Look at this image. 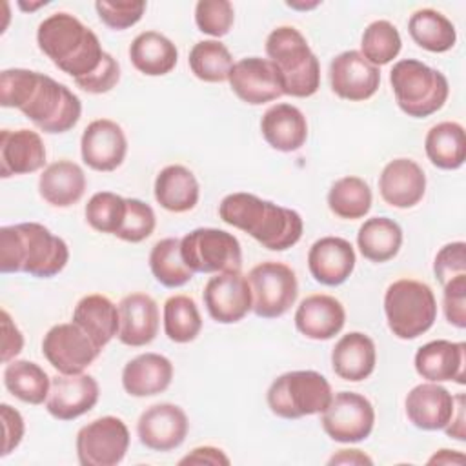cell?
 I'll use <instances>...</instances> for the list:
<instances>
[{
    "label": "cell",
    "mask_w": 466,
    "mask_h": 466,
    "mask_svg": "<svg viewBox=\"0 0 466 466\" xmlns=\"http://www.w3.org/2000/svg\"><path fill=\"white\" fill-rule=\"evenodd\" d=\"M129 58L135 69L142 75L162 76L175 69L178 51L166 35L158 31H144L133 38Z\"/></svg>",
    "instance_id": "cell-33"
},
{
    "label": "cell",
    "mask_w": 466,
    "mask_h": 466,
    "mask_svg": "<svg viewBox=\"0 0 466 466\" xmlns=\"http://www.w3.org/2000/svg\"><path fill=\"white\" fill-rule=\"evenodd\" d=\"M424 149L439 169H459L466 160V135L459 122H439L426 133Z\"/></svg>",
    "instance_id": "cell-34"
},
{
    "label": "cell",
    "mask_w": 466,
    "mask_h": 466,
    "mask_svg": "<svg viewBox=\"0 0 466 466\" xmlns=\"http://www.w3.org/2000/svg\"><path fill=\"white\" fill-rule=\"evenodd\" d=\"M73 322L80 326L100 350H104L107 342L118 335V306L106 295H86L73 309Z\"/></svg>",
    "instance_id": "cell-31"
},
{
    "label": "cell",
    "mask_w": 466,
    "mask_h": 466,
    "mask_svg": "<svg viewBox=\"0 0 466 466\" xmlns=\"http://www.w3.org/2000/svg\"><path fill=\"white\" fill-rule=\"evenodd\" d=\"M86 173L73 160H56L44 167L38 178L40 197L55 208H69L86 193Z\"/></svg>",
    "instance_id": "cell-30"
},
{
    "label": "cell",
    "mask_w": 466,
    "mask_h": 466,
    "mask_svg": "<svg viewBox=\"0 0 466 466\" xmlns=\"http://www.w3.org/2000/svg\"><path fill=\"white\" fill-rule=\"evenodd\" d=\"M384 313L390 331L402 340L426 333L437 319V300L431 288L415 279H399L384 293Z\"/></svg>",
    "instance_id": "cell-6"
},
{
    "label": "cell",
    "mask_w": 466,
    "mask_h": 466,
    "mask_svg": "<svg viewBox=\"0 0 466 466\" xmlns=\"http://www.w3.org/2000/svg\"><path fill=\"white\" fill-rule=\"evenodd\" d=\"M229 457L215 446H198L191 450L186 457L178 461V464H213V466H228Z\"/></svg>",
    "instance_id": "cell-53"
},
{
    "label": "cell",
    "mask_w": 466,
    "mask_h": 466,
    "mask_svg": "<svg viewBox=\"0 0 466 466\" xmlns=\"http://www.w3.org/2000/svg\"><path fill=\"white\" fill-rule=\"evenodd\" d=\"M322 430L335 442H360L370 437L375 424V410L370 399L355 391L333 393L320 413Z\"/></svg>",
    "instance_id": "cell-12"
},
{
    "label": "cell",
    "mask_w": 466,
    "mask_h": 466,
    "mask_svg": "<svg viewBox=\"0 0 466 466\" xmlns=\"http://www.w3.org/2000/svg\"><path fill=\"white\" fill-rule=\"evenodd\" d=\"M46 164V146L33 129H2L0 133V175L4 178L27 175Z\"/></svg>",
    "instance_id": "cell-25"
},
{
    "label": "cell",
    "mask_w": 466,
    "mask_h": 466,
    "mask_svg": "<svg viewBox=\"0 0 466 466\" xmlns=\"http://www.w3.org/2000/svg\"><path fill=\"white\" fill-rule=\"evenodd\" d=\"M379 191L391 208H413L426 193V175L415 160L393 158L380 171Z\"/></svg>",
    "instance_id": "cell-20"
},
{
    "label": "cell",
    "mask_w": 466,
    "mask_h": 466,
    "mask_svg": "<svg viewBox=\"0 0 466 466\" xmlns=\"http://www.w3.org/2000/svg\"><path fill=\"white\" fill-rule=\"evenodd\" d=\"M235 22L233 4L228 0H200L195 5V24L198 31L220 38L226 36Z\"/></svg>",
    "instance_id": "cell-45"
},
{
    "label": "cell",
    "mask_w": 466,
    "mask_h": 466,
    "mask_svg": "<svg viewBox=\"0 0 466 466\" xmlns=\"http://www.w3.org/2000/svg\"><path fill=\"white\" fill-rule=\"evenodd\" d=\"M228 82L233 93L249 106H260L284 95L280 71L271 60L260 56H246L235 62Z\"/></svg>",
    "instance_id": "cell-15"
},
{
    "label": "cell",
    "mask_w": 466,
    "mask_h": 466,
    "mask_svg": "<svg viewBox=\"0 0 466 466\" xmlns=\"http://www.w3.org/2000/svg\"><path fill=\"white\" fill-rule=\"evenodd\" d=\"M333 397L324 375L313 370H295L279 375L268 388L269 410L280 419H300L322 413Z\"/></svg>",
    "instance_id": "cell-7"
},
{
    "label": "cell",
    "mask_w": 466,
    "mask_h": 466,
    "mask_svg": "<svg viewBox=\"0 0 466 466\" xmlns=\"http://www.w3.org/2000/svg\"><path fill=\"white\" fill-rule=\"evenodd\" d=\"M329 84L337 96L350 102L371 98L380 86V71L360 51L339 53L329 64Z\"/></svg>",
    "instance_id": "cell-17"
},
{
    "label": "cell",
    "mask_w": 466,
    "mask_h": 466,
    "mask_svg": "<svg viewBox=\"0 0 466 466\" xmlns=\"http://www.w3.org/2000/svg\"><path fill=\"white\" fill-rule=\"evenodd\" d=\"M266 55L280 71L284 95L306 98L319 91V58L297 27L280 25L273 29L266 38Z\"/></svg>",
    "instance_id": "cell-4"
},
{
    "label": "cell",
    "mask_w": 466,
    "mask_h": 466,
    "mask_svg": "<svg viewBox=\"0 0 466 466\" xmlns=\"http://www.w3.org/2000/svg\"><path fill=\"white\" fill-rule=\"evenodd\" d=\"M442 293V309L446 320L459 328H466V273L457 275L455 279L448 280Z\"/></svg>",
    "instance_id": "cell-49"
},
{
    "label": "cell",
    "mask_w": 466,
    "mask_h": 466,
    "mask_svg": "<svg viewBox=\"0 0 466 466\" xmlns=\"http://www.w3.org/2000/svg\"><path fill=\"white\" fill-rule=\"evenodd\" d=\"M390 84L400 111L413 118L437 113L450 95L448 78L441 71L413 58L393 64Z\"/></svg>",
    "instance_id": "cell-5"
},
{
    "label": "cell",
    "mask_w": 466,
    "mask_h": 466,
    "mask_svg": "<svg viewBox=\"0 0 466 466\" xmlns=\"http://www.w3.org/2000/svg\"><path fill=\"white\" fill-rule=\"evenodd\" d=\"M76 457L82 466H115L129 448V430L115 415L98 417L76 433Z\"/></svg>",
    "instance_id": "cell-11"
},
{
    "label": "cell",
    "mask_w": 466,
    "mask_h": 466,
    "mask_svg": "<svg viewBox=\"0 0 466 466\" xmlns=\"http://www.w3.org/2000/svg\"><path fill=\"white\" fill-rule=\"evenodd\" d=\"M120 80V66L118 62L113 58V55L104 53V58L100 62V66L87 76L84 78H76L75 84L91 95H102L111 91Z\"/></svg>",
    "instance_id": "cell-50"
},
{
    "label": "cell",
    "mask_w": 466,
    "mask_h": 466,
    "mask_svg": "<svg viewBox=\"0 0 466 466\" xmlns=\"http://www.w3.org/2000/svg\"><path fill=\"white\" fill-rule=\"evenodd\" d=\"M189 430L186 411L173 402H158L146 408L137 422L138 441L153 451L178 448Z\"/></svg>",
    "instance_id": "cell-16"
},
{
    "label": "cell",
    "mask_w": 466,
    "mask_h": 466,
    "mask_svg": "<svg viewBox=\"0 0 466 466\" xmlns=\"http://www.w3.org/2000/svg\"><path fill=\"white\" fill-rule=\"evenodd\" d=\"M0 415H2V424H4L2 457H5L22 442V437L25 433V424H24V417L20 415V411L5 402L0 406Z\"/></svg>",
    "instance_id": "cell-51"
},
{
    "label": "cell",
    "mask_w": 466,
    "mask_h": 466,
    "mask_svg": "<svg viewBox=\"0 0 466 466\" xmlns=\"http://www.w3.org/2000/svg\"><path fill=\"white\" fill-rule=\"evenodd\" d=\"M264 140L277 151L291 153L304 146L308 138V122L304 113L291 104H275L260 118Z\"/></svg>",
    "instance_id": "cell-28"
},
{
    "label": "cell",
    "mask_w": 466,
    "mask_h": 466,
    "mask_svg": "<svg viewBox=\"0 0 466 466\" xmlns=\"http://www.w3.org/2000/svg\"><path fill=\"white\" fill-rule=\"evenodd\" d=\"M157 226L155 211L149 204L138 198H126V217L115 237L126 242H142L146 240Z\"/></svg>",
    "instance_id": "cell-46"
},
{
    "label": "cell",
    "mask_w": 466,
    "mask_h": 466,
    "mask_svg": "<svg viewBox=\"0 0 466 466\" xmlns=\"http://www.w3.org/2000/svg\"><path fill=\"white\" fill-rule=\"evenodd\" d=\"M95 9L104 25H107L109 29H115V31H122V29L135 25L142 18V15L146 11V2L98 0V2H95Z\"/></svg>",
    "instance_id": "cell-47"
},
{
    "label": "cell",
    "mask_w": 466,
    "mask_h": 466,
    "mask_svg": "<svg viewBox=\"0 0 466 466\" xmlns=\"http://www.w3.org/2000/svg\"><path fill=\"white\" fill-rule=\"evenodd\" d=\"M36 44L73 80L91 75L106 53L98 36L69 13H53L44 18L36 29Z\"/></svg>",
    "instance_id": "cell-3"
},
{
    "label": "cell",
    "mask_w": 466,
    "mask_h": 466,
    "mask_svg": "<svg viewBox=\"0 0 466 466\" xmlns=\"http://www.w3.org/2000/svg\"><path fill=\"white\" fill-rule=\"evenodd\" d=\"M202 329L197 302L187 295H173L164 302V331L177 344L191 342Z\"/></svg>",
    "instance_id": "cell-41"
},
{
    "label": "cell",
    "mask_w": 466,
    "mask_h": 466,
    "mask_svg": "<svg viewBox=\"0 0 466 466\" xmlns=\"http://www.w3.org/2000/svg\"><path fill=\"white\" fill-rule=\"evenodd\" d=\"M408 33L419 47L430 53H446L457 42V31L451 20L431 7L419 9L410 16Z\"/></svg>",
    "instance_id": "cell-36"
},
{
    "label": "cell",
    "mask_w": 466,
    "mask_h": 466,
    "mask_svg": "<svg viewBox=\"0 0 466 466\" xmlns=\"http://www.w3.org/2000/svg\"><path fill=\"white\" fill-rule=\"evenodd\" d=\"M40 78L38 71L11 67L0 73V104L2 107L22 109L29 100L36 82Z\"/></svg>",
    "instance_id": "cell-44"
},
{
    "label": "cell",
    "mask_w": 466,
    "mask_h": 466,
    "mask_svg": "<svg viewBox=\"0 0 466 466\" xmlns=\"http://www.w3.org/2000/svg\"><path fill=\"white\" fill-rule=\"evenodd\" d=\"M375 364V342L362 331L342 335L331 350V368L342 380L360 382L373 373Z\"/></svg>",
    "instance_id": "cell-29"
},
{
    "label": "cell",
    "mask_w": 466,
    "mask_h": 466,
    "mask_svg": "<svg viewBox=\"0 0 466 466\" xmlns=\"http://www.w3.org/2000/svg\"><path fill=\"white\" fill-rule=\"evenodd\" d=\"M100 388L95 377L87 373L56 375L51 379V390L46 399V410L56 420H73L95 408Z\"/></svg>",
    "instance_id": "cell-19"
},
{
    "label": "cell",
    "mask_w": 466,
    "mask_h": 466,
    "mask_svg": "<svg viewBox=\"0 0 466 466\" xmlns=\"http://www.w3.org/2000/svg\"><path fill=\"white\" fill-rule=\"evenodd\" d=\"M218 217L271 251L289 249L300 240L304 229L302 217L295 209L242 191L220 200Z\"/></svg>",
    "instance_id": "cell-1"
},
{
    "label": "cell",
    "mask_w": 466,
    "mask_h": 466,
    "mask_svg": "<svg viewBox=\"0 0 466 466\" xmlns=\"http://www.w3.org/2000/svg\"><path fill=\"white\" fill-rule=\"evenodd\" d=\"M435 279L444 286L457 275L466 273V244L462 240L450 242L439 249L433 260Z\"/></svg>",
    "instance_id": "cell-48"
},
{
    "label": "cell",
    "mask_w": 466,
    "mask_h": 466,
    "mask_svg": "<svg viewBox=\"0 0 466 466\" xmlns=\"http://www.w3.org/2000/svg\"><path fill=\"white\" fill-rule=\"evenodd\" d=\"M4 386L22 402L36 406L46 402L51 379L36 362L13 359L4 368Z\"/></svg>",
    "instance_id": "cell-37"
},
{
    "label": "cell",
    "mask_w": 466,
    "mask_h": 466,
    "mask_svg": "<svg viewBox=\"0 0 466 466\" xmlns=\"http://www.w3.org/2000/svg\"><path fill=\"white\" fill-rule=\"evenodd\" d=\"M202 297L209 317L220 324H235L253 308L251 288L240 269L215 273L206 282Z\"/></svg>",
    "instance_id": "cell-14"
},
{
    "label": "cell",
    "mask_w": 466,
    "mask_h": 466,
    "mask_svg": "<svg viewBox=\"0 0 466 466\" xmlns=\"http://www.w3.org/2000/svg\"><path fill=\"white\" fill-rule=\"evenodd\" d=\"M84 215L95 231L116 235L126 217V198L113 191H98L87 200Z\"/></svg>",
    "instance_id": "cell-43"
},
{
    "label": "cell",
    "mask_w": 466,
    "mask_h": 466,
    "mask_svg": "<svg viewBox=\"0 0 466 466\" xmlns=\"http://www.w3.org/2000/svg\"><path fill=\"white\" fill-rule=\"evenodd\" d=\"M149 269L157 282L166 288H180L193 279L180 253V238L167 237L158 240L149 251Z\"/></svg>",
    "instance_id": "cell-39"
},
{
    "label": "cell",
    "mask_w": 466,
    "mask_h": 466,
    "mask_svg": "<svg viewBox=\"0 0 466 466\" xmlns=\"http://www.w3.org/2000/svg\"><path fill=\"white\" fill-rule=\"evenodd\" d=\"M289 7L293 9H311V7H317L319 2H313V4H295V2H288Z\"/></svg>",
    "instance_id": "cell-58"
},
{
    "label": "cell",
    "mask_w": 466,
    "mask_h": 466,
    "mask_svg": "<svg viewBox=\"0 0 466 466\" xmlns=\"http://www.w3.org/2000/svg\"><path fill=\"white\" fill-rule=\"evenodd\" d=\"M415 371L430 382H466V344L446 339L430 340L415 353Z\"/></svg>",
    "instance_id": "cell-21"
},
{
    "label": "cell",
    "mask_w": 466,
    "mask_h": 466,
    "mask_svg": "<svg viewBox=\"0 0 466 466\" xmlns=\"http://www.w3.org/2000/svg\"><path fill=\"white\" fill-rule=\"evenodd\" d=\"M444 431L448 437H453L457 441H466V428H464V395H455V408L450 422L444 426Z\"/></svg>",
    "instance_id": "cell-54"
},
{
    "label": "cell",
    "mask_w": 466,
    "mask_h": 466,
    "mask_svg": "<svg viewBox=\"0 0 466 466\" xmlns=\"http://www.w3.org/2000/svg\"><path fill=\"white\" fill-rule=\"evenodd\" d=\"M127 153L124 129L109 118H96L87 124L80 138V155L87 167L95 171H115Z\"/></svg>",
    "instance_id": "cell-18"
},
{
    "label": "cell",
    "mask_w": 466,
    "mask_h": 466,
    "mask_svg": "<svg viewBox=\"0 0 466 466\" xmlns=\"http://www.w3.org/2000/svg\"><path fill=\"white\" fill-rule=\"evenodd\" d=\"M173 379V364L167 357L146 351L131 359L122 370V386L131 397H153L166 391Z\"/></svg>",
    "instance_id": "cell-27"
},
{
    "label": "cell",
    "mask_w": 466,
    "mask_h": 466,
    "mask_svg": "<svg viewBox=\"0 0 466 466\" xmlns=\"http://www.w3.org/2000/svg\"><path fill=\"white\" fill-rule=\"evenodd\" d=\"M248 282L253 297V311L260 319L282 317L297 300L299 282L295 271L277 260H266L251 268Z\"/></svg>",
    "instance_id": "cell-10"
},
{
    "label": "cell",
    "mask_w": 466,
    "mask_h": 466,
    "mask_svg": "<svg viewBox=\"0 0 466 466\" xmlns=\"http://www.w3.org/2000/svg\"><path fill=\"white\" fill-rule=\"evenodd\" d=\"M371 189L360 177H342L335 180L328 191V208L344 220H357L368 215L371 208Z\"/></svg>",
    "instance_id": "cell-38"
},
{
    "label": "cell",
    "mask_w": 466,
    "mask_h": 466,
    "mask_svg": "<svg viewBox=\"0 0 466 466\" xmlns=\"http://www.w3.org/2000/svg\"><path fill=\"white\" fill-rule=\"evenodd\" d=\"M406 415L410 422L424 431L444 430L455 408V395H451L439 382H422L406 395Z\"/></svg>",
    "instance_id": "cell-22"
},
{
    "label": "cell",
    "mask_w": 466,
    "mask_h": 466,
    "mask_svg": "<svg viewBox=\"0 0 466 466\" xmlns=\"http://www.w3.org/2000/svg\"><path fill=\"white\" fill-rule=\"evenodd\" d=\"M430 464H462L464 455L457 450H439L428 459Z\"/></svg>",
    "instance_id": "cell-56"
},
{
    "label": "cell",
    "mask_w": 466,
    "mask_h": 466,
    "mask_svg": "<svg viewBox=\"0 0 466 466\" xmlns=\"http://www.w3.org/2000/svg\"><path fill=\"white\" fill-rule=\"evenodd\" d=\"M402 40L399 29L388 20L371 22L360 38V55L373 66L380 67L399 56Z\"/></svg>",
    "instance_id": "cell-42"
},
{
    "label": "cell",
    "mask_w": 466,
    "mask_h": 466,
    "mask_svg": "<svg viewBox=\"0 0 466 466\" xmlns=\"http://www.w3.org/2000/svg\"><path fill=\"white\" fill-rule=\"evenodd\" d=\"M118 340L140 348L155 340L158 333V306L147 293H129L118 302Z\"/></svg>",
    "instance_id": "cell-24"
},
{
    "label": "cell",
    "mask_w": 466,
    "mask_h": 466,
    "mask_svg": "<svg viewBox=\"0 0 466 466\" xmlns=\"http://www.w3.org/2000/svg\"><path fill=\"white\" fill-rule=\"evenodd\" d=\"M200 197V186L191 169L171 164L160 169L155 178V198L171 213L191 211Z\"/></svg>",
    "instance_id": "cell-32"
},
{
    "label": "cell",
    "mask_w": 466,
    "mask_h": 466,
    "mask_svg": "<svg viewBox=\"0 0 466 466\" xmlns=\"http://www.w3.org/2000/svg\"><path fill=\"white\" fill-rule=\"evenodd\" d=\"M46 4H47V2H38V4H24V2H18V7L24 9V11H35V9H38V7L46 5Z\"/></svg>",
    "instance_id": "cell-57"
},
{
    "label": "cell",
    "mask_w": 466,
    "mask_h": 466,
    "mask_svg": "<svg viewBox=\"0 0 466 466\" xmlns=\"http://www.w3.org/2000/svg\"><path fill=\"white\" fill-rule=\"evenodd\" d=\"M69 260L64 238L44 224L22 222L0 229V271L27 273L36 279L58 275Z\"/></svg>",
    "instance_id": "cell-2"
},
{
    "label": "cell",
    "mask_w": 466,
    "mask_h": 466,
    "mask_svg": "<svg viewBox=\"0 0 466 466\" xmlns=\"http://www.w3.org/2000/svg\"><path fill=\"white\" fill-rule=\"evenodd\" d=\"M20 111L40 131L56 135L76 126L82 115V104L67 86L40 73L29 100Z\"/></svg>",
    "instance_id": "cell-8"
},
{
    "label": "cell",
    "mask_w": 466,
    "mask_h": 466,
    "mask_svg": "<svg viewBox=\"0 0 466 466\" xmlns=\"http://www.w3.org/2000/svg\"><path fill=\"white\" fill-rule=\"evenodd\" d=\"M180 253L193 273L238 271L242 266L240 242L218 228H197L180 238Z\"/></svg>",
    "instance_id": "cell-9"
},
{
    "label": "cell",
    "mask_w": 466,
    "mask_h": 466,
    "mask_svg": "<svg viewBox=\"0 0 466 466\" xmlns=\"http://www.w3.org/2000/svg\"><path fill=\"white\" fill-rule=\"evenodd\" d=\"M24 348V335L13 322L11 315L2 309V362L13 360Z\"/></svg>",
    "instance_id": "cell-52"
},
{
    "label": "cell",
    "mask_w": 466,
    "mask_h": 466,
    "mask_svg": "<svg viewBox=\"0 0 466 466\" xmlns=\"http://www.w3.org/2000/svg\"><path fill=\"white\" fill-rule=\"evenodd\" d=\"M357 246L364 258L377 264L388 262L402 246V229L393 218L371 217L359 228Z\"/></svg>",
    "instance_id": "cell-35"
},
{
    "label": "cell",
    "mask_w": 466,
    "mask_h": 466,
    "mask_svg": "<svg viewBox=\"0 0 466 466\" xmlns=\"http://www.w3.org/2000/svg\"><path fill=\"white\" fill-rule=\"evenodd\" d=\"M355 262V249L342 237H322L308 251L309 273L324 286H340L346 282L353 273Z\"/></svg>",
    "instance_id": "cell-23"
},
{
    "label": "cell",
    "mask_w": 466,
    "mask_h": 466,
    "mask_svg": "<svg viewBox=\"0 0 466 466\" xmlns=\"http://www.w3.org/2000/svg\"><path fill=\"white\" fill-rule=\"evenodd\" d=\"M100 348L75 322L53 326L42 339V353L47 362L64 375L84 373L100 355Z\"/></svg>",
    "instance_id": "cell-13"
},
{
    "label": "cell",
    "mask_w": 466,
    "mask_h": 466,
    "mask_svg": "<svg viewBox=\"0 0 466 466\" xmlns=\"http://www.w3.org/2000/svg\"><path fill=\"white\" fill-rule=\"evenodd\" d=\"M191 73L209 84L224 82L233 67V56L229 49L220 40H200L189 51Z\"/></svg>",
    "instance_id": "cell-40"
},
{
    "label": "cell",
    "mask_w": 466,
    "mask_h": 466,
    "mask_svg": "<svg viewBox=\"0 0 466 466\" xmlns=\"http://www.w3.org/2000/svg\"><path fill=\"white\" fill-rule=\"evenodd\" d=\"M329 464H373L371 457L362 453L360 450H339L329 461Z\"/></svg>",
    "instance_id": "cell-55"
},
{
    "label": "cell",
    "mask_w": 466,
    "mask_h": 466,
    "mask_svg": "<svg viewBox=\"0 0 466 466\" xmlns=\"http://www.w3.org/2000/svg\"><path fill=\"white\" fill-rule=\"evenodd\" d=\"M346 322L342 302L331 295L315 293L300 300L295 311L297 329L311 340H329L339 335Z\"/></svg>",
    "instance_id": "cell-26"
}]
</instances>
